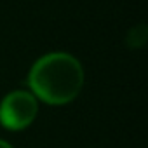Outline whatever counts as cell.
Segmentation results:
<instances>
[{"mask_svg": "<svg viewBox=\"0 0 148 148\" xmlns=\"http://www.w3.org/2000/svg\"><path fill=\"white\" fill-rule=\"evenodd\" d=\"M146 26L143 25V23H139L138 26H134L131 32H129V35H127V44H129V47H132V49H138V47H141L145 42H146Z\"/></svg>", "mask_w": 148, "mask_h": 148, "instance_id": "obj_3", "label": "cell"}, {"mask_svg": "<svg viewBox=\"0 0 148 148\" xmlns=\"http://www.w3.org/2000/svg\"><path fill=\"white\" fill-rule=\"evenodd\" d=\"M38 112L37 98L26 91H12L0 103V124L11 131L28 127Z\"/></svg>", "mask_w": 148, "mask_h": 148, "instance_id": "obj_2", "label": "cell"}, {"mask_svg": "<svg viewBox=\"0 0 148 148\" xmlns=\"http://www.w3.org/2000/svg\"><path fill=\"white\" fill-rule=\"evenodd\" d=\"M28 86L35 98L49 105L70 103L84 86L82 64L66 52L45 54L32 66Z\"/></svg>", "mask_w": 148, "mask_h": 148, "instance_id": "obj_1", "label": "cell"}, {"mask_svg": "<svg viewBox=\"0 0 148 148\" xmlns=\"http://www.w3.org/2000/svg\"><path fill=\"white\" fill-rule=\"evenodd\" d=\"M0 148H12L7 141H4V139H0Z\"/></svg>", "mask_w": 148, "mask_h": 148, "instance_id": "obj_4", "label": "cell"}]
</instances>
